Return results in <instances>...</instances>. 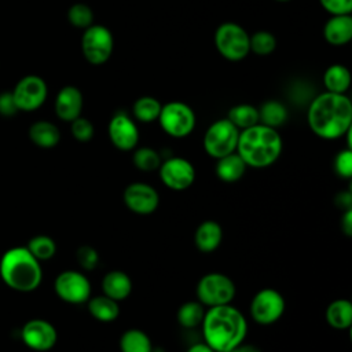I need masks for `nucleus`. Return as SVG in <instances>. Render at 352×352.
I'll return each instance as SVG.
<instances>
[{
	"label": "nucleus",
	"instance_id": "nucleus-25",
	"mask_svg": "<svg viewBox=\"0 0 352 352\" xmlns=\"http://www.w3.org/2000/svg\"><path fill=\"white\" fill-rule=\"evenodd\" d=\"M323 84L327 92L345 94L351 85V73L344 65H331L323 74Z\"/></svg>",
	"mask_w": 352,
	"mask_h": 352
},
{
	"label": "nucleus",
	"instance_id": "nucleus-34",
	"mask_svg": "<svg viewBox=\"0 0 352 352\" xmlns=\"http://www.w3.org/2000/svg\"><path fill=\"white\" fill-rule=\"evenodd\" d=\"M67 19L73 26L87 29L94 22V12L87 4L76 3L69 8Z\"/></svg>",
	"mask_w": 352,
	"mask_h": 352
},
{
	"label": "nucleus",
	"instance_id": "nucleus-24",
	"mask_svg": "<svg viewBox=\"0 0 352 352\" xmlns=\"http://www.w3.org/2000/svg\"><path fill=\"white\" fill-rule=\"evenodd\" d=\"M88 311L99 322H113L120 316L118 301L104 294L88 298Z\"/></svg>",
	"mask_w": 352,
	"mask_h": 352
},
{
	"label": "nucleus",
	"instance_id": "nucleus-3",
	"mask_svg": "<svg viewBox=\"0 0 352 352\" xmlns=\"http://www.w3.org/2000/svg\"><path fill=\"white\" fill-rule=\"evenodd\" d=\"M282 138L275 128L256 124L239 131L236 153L246 166L267 168L272 165L282 153Z\"/></svg>",
	"mask_w": 352,
	"mask_h": 352
},
{
	"label": "nucleus",
	"instance_id": "nucleus-6",
	"mask_svg": "<svg viewBox=\"0 0 352 352\" xmlns=\"http://www.w3.org/2000/svg\"><path fill=\"white\" fill-rule=\"evenodd\" d=\"M214 45L219 54L231 62L242 60L250 52L248 32L235 22H224L216 29Z\"/></svg>",
	"mask_w": 352,
	"mask_h": 352
},
{
	"label": "nucleus",
	"instance_id": "nucleus-2",
	"mask_svg": "<svg viewBox=\"0 0 352 352\" xmlns=\"http://www.w3.org/2000/svg\"><path fill=\"white\" fill-rule=\"evenodd\" d=\"M201 327L205 344L214 352H227L238 346L248 333L245 316L231 304L210 307L205 311Z\"/></svg>",
	"mask_w": 352,
	"mask_h": 352
},
{
	"label": "nucleus",
	"instance_id": "nucleus-19",
	"mask_svg": "<svg viewBox=\"0 0 352 352\" xmlns=\"http://www.w3.org/2000/svg\"><path fill=\"white\" fill-rule=\"evenodd\" d=\"M102 290L104 296L116 301H122L132 293V280L126 272L113 270L103 276Z\"/></svg>",
	"mask_w": 352,
	"mask_h": 352
},
{
	"label": "nucleus",
	"instance_id": "nucleus-44",
	"mask_svg": "<svg viewBox=\"0 0 352 352\" xmlns=\"http://www.w3.org/2000/svg\"><path fill=\"white\" fill-rule=\"evenodd\" d=\"M276 1H290V0H276Z\"/></svg>",
	"mask_w": 352,
	"mask_h": 352
},
{
	"label": "nucleus",
	"instance_id": "nucleus-29",
	"mask_svg": "<svg viewBox=\"0 0 352 352\" xmlns=\"http://www.w3.org/2000/svg\"><path fill=\"white\" fill-rule=\"evenodd\" d=\"M227 118L239 129L250 128L258 124V110L248 103H241L230 109Z\"/></svg>",
	"mask_w": 352,
	"mask_h": 352
},
{
	"label": "nucleus",
	"instance_id": "nucleus-7",
	"mask_svg": "<svg viewBox=\"0 0 352 352\" xmlns=\"http://www.w3.org/2000/svg\"><path fill=\"white\" fill-rule=\"evenodd\" d=\"M239 129L228 120L221 118L209 125L204 135V150L208 155L219 160L236 150Z\"/></svg>",
	"mask_w": 352,
	"mask_h": 352
},
{
	"label": "nucleus",
	"instance_id": "nucleus-28",
	"mask_svg": "<svg viewBox=\"0 0 352 352\" xmlns=\"http://www.w3.org/2000/svg\"><path fill=\"white\" fill-rule=\"evenodd\" d=\"M205 315L204 305L199 301H186L177 309V322L184 329H195L201 326L202 319Z\"/></svg>",
	"mask_w": 352,
	"mask_h": 352
},
{
	"label": "nucleus",
	"instance_id": "nucleus-13",
	"mask_svg": "<svg viewBox=\"0 0 352 352\" xmlns=\"http://www.w3.org/2000/svg\"><path fill=\"white\" fill-rule=\"evenodd\" d=\"M161 182L170 190L183 191L188 188L195 180L194 165L183 157H169L161 162L160 168Z\"/></svg>",
	"mask_w": 352,
	"mask_h": 352
},
{
	"label": "nucleus",
	"instance_id": "nucleus-23",
	"mask_svg": "<svg viewBox=\"0 0 352 352\" xmlns=\"http://www.w3.org/2000/svg\"><path fill=\"white\" fill-rule=\"evenodd\" d=\"M29 138L41 148H52L59 143L60 132L55 124L41 120L30 125Z\"/></svg>",
	"mask_w": 352,
	"mask_h": 352
},
{
	"label": "nucleus",
	"instance_id": "nucleus-41",
	"mask_svg": "<svg viewBox=\"0 0 352 352\" xmlns=\"http://www.w3.org/2000/svg\"><path fill=\"white\" fill-rule=\"evenodd\" d=\"M341 230L346 236L352 235V209L344 210L341 217Z\"/></svg>",
	"mask_w": 352,
	"mask_h": 352
},
{
	"label": "nucleus",
	"instance_id": "nucleus-11",
	"mask_svg": "<svg viewBox=\"0 0 352 352\" xmlns=\"http://www.w3.org/2000/svg\"><path fill=\"white\" fill-rule=\"evenodd\" d=\"M54 289L56 296L69 304H82L91 297V282L82 272L74 270L60 272L54 282Z\"/></svg>",
	"mask_w": 352,
	"mask_h": 352
},
{
	"label": "nucleus",
	"instance_id": "nucleus-36",
	"mask_svg": "<svg viewBox=\"0 0 352 352\" xmlns=\"http://www.w3.org/2000/svg\"><path fill=\"white\" fill-rule=\"evenodd\" d=\"M72 135L76 140L78 142H89L94 136V125L89 120L84 118V117H77L76 120L72 121V126H70Z\"/></svg>",
	"mask_w": 352,
	"mask_h": 352
},
{
	"label": "nucleus",
	"instance_id": "nucleus-17",
	"mask_svg": "<svg viewBox=\"0 0 352 352\" xmlns=\"http://www.w3.org/2000/svg\"><path fill=\"white\" fill-rule=\"evenodd\" d=\"M82 110V94L74 85L63 87L55 99V113L62 121L72 122Z\"/></svg>",
	"mask_w": 352,
	"mask_h": 352
},
{
	"label": "nucleus",
	"instance_id": "nucleus-32",
	"mask_svg": "<svg viewBox=\"0 0 352 352\" xmlns=\"http://www.w3.org/2000/svg\"><path fill=\"white\" fill-rule=\"evenodd\" d=\"M132 161H133V165L142 172L157 170L162 162L160 153L147 146L136 148L133 153Z\"/></svg>",
	"mask_w": 352,
	"mask_h": 352
},
{
	"label": "nucleus",
	"instance_id": "nucleus-14",
	"mask_svg": "<svg viewBox=\"0 0 352 352\" xmlns=\"http://www.w3.org/2000/svg\"><path fill=\"white\" fill-rule=\"evenodd\" d=\"M122 199L131 212L142 216L151 214L160 205V195L157 190L153 186L142 182L128 184L124 190Z\"/></svg>",
	"mask_w": 352,
	"mask_h": 352
},
{
	"label": "nucleus",
	"instance_id": "nucleus-39",
	"mask_svg": "<svg viewBox=\"0 0 352 352\" xmlns=\"http://www.w3.org/2000/svg\"><path fill=\"white\" fill-rule=\"evenodd\" d=\"M18 110L12 92H3L0 94V116L3 117H12Z\"/></svg>",
	"mask_w": 352,
	"mask_h": 352
},
{
	"label": "nucleus",
	"instance_id": "nucleus-27",
	"mask_svg": "<svg viewBox=\"0 0 352 352\" xmlns=\"http://www.w3.org/2000/svg\"><path fill=\"white\" fill-rule=\"evenodd\" d=\"M258 110V122L271 128H278L287 120L286 107L278 100H267Z\"/></svg>",
	"mask_w": 352,
	"mask_h": 352
},
{
	"label": "nucleus",
	"instance_id": "nucleus-42",
	"mask_svg": "<svg viewBox=\"0 0 352 352\" xmlns=\"http://www.w3.org/2000/svg\"><path fill=\"white\" fill-rule=\"evenodd\" d=\"M227 352H260V349L254 345H250V344H239L238 346L227 351Z\"/></svg>",
	"mask_w": 352,
	"mask_h": 352
},
{
	"label": "nucleus",
	"instance_id": "nucleus-10",
	"mask_svg": "<svg viewBox=\"0 0 352 352\" xmlns=\"http://www.w3.org/2000/svg\"><path fill=\"white\" fill-rule=\"evenodd\" d=\"M286 308L283 296L272 287L258 290L250 301V316L258 324L268 326L280 319Z\"/></svg>",
	"mask_w": 352,
	"mask_h": 352
},
{
	"label": "nucleus",
	"instance_id": "nucleus-15",
	"mask_svg": "<svg viewBox=\"0 0 352 352\" xmlns=\"http://www.w3.org/2000/svg\"><path fill=\"white\" fill-rule=\"evenodd\" d=\"M21 337L30 349L45 352L55 346L58 340L56 329L44 319H32L22 327Z\"/></svg>",
	"mask_w": 352,
	"mask_h": 352
},
{
	"label": "nucleus",
	"instance_id": "nucleus-4",
	"mask_svg": "<svg viewBox=\"0 0 352 352\" xmlns=\"http://www.w3.org/2000/svg\"><path fill=\"white\" fill-rule=\"evenodd\" d=\"M0 276L16 292H33L43 279L40 261L22 246L7 250L0 260Z\"/></svg>",
	"mask_w": 352,
	"mask_h": 352
},
{
	"label": "nucleus",
	"instance_id": "nucleus-21",
	"mask_svg": "<svg viewBox=\"0 0 352 352\" xmlns=\"http://www.w3.org/2000/svg\"><path fill=\"white\" fill-rule=\"evenodd\" d=\"M245 170H246V164L243 162V160L239 157L236 151L219 158L214 166L216 176L224 183L238 182L245 175Z\"/></svg>",
	"mask_w": 352,
	"mask_h": 352
},
{
	"label": "nucleus",
	"instance_id": "nucleus-38",
	"mask_svg": "<svg viewBox=\"0 0 352 352\" xmlns=\"http://www.w3.org/2000/svg\"><path fill=\"white\" fill-rule=\"evenodd\" d=\"M319 3L331 15H345L352 11V0H319Z\"/></svg>",
	"mask_w": 352,
	"mask_h": 352
},
{
	"label": "nucleus",
	"instance_id": "nucleus-30",
	"mask_svg": "<svg viewBox=\"0 0 352 352\" xmlns=\"http://www.w3.org/2000/svg\"><path fill=\"white\" fill-rule=\"evenodd\" d=\"M161 107L162 104L158 102V99L153 96H140L135 100L132 113L133 117L140 122H153L158 120Z\"/></svg>",
	"mask_w": 352,
	"mask_h": 352
},
{
	"label": "nucleus",
	"instance_id": "nucleus-31",
	"mask_svg": "<svg viewBox=\"0 0 352 352\" xmlns=\"http://www.w3.org/2000/svg\"><path fill=\"white\" fill-rule=\"evenodd\" d=\"M26 249L38 261H47L56 253V243L48 235H36L29 241Z\"/></svg>",
	"mask_w": 352,
	"mask_h": 352
},
{
	"label": "nucleus",
	"instance_id": "nucleus-9",
	"mask_svg": "<svg viewBox=\"0 0 352 352\" xmlns=\"http://www.w3.org/2000/svg\"><path fill=\"white\" fill-rule=\"evenodd\" d=\"M114 38L111 32L103 25H91L81 37V51L84 58L92 65H102L111 56Z\"/></svg>",
	"mask_w": 352,
	"mask_h": 352
},
{
	"label": "nucleus",
	"instance_id": "nucleus-1",
	"mask_svg": "<svg viewBox=\"0 0 352 352\" xmlns=\"http://www.w3.org/2000/svg\"><path fill=\"white\" fill-rule=\"evenodd\" d=\"M311 131L326 140L342 138L352 126V103L345 94L323 92L308 107Z\"/></svg>",
	"mask_w": 352,
	"mask_h": 352
},
{
	"label": "nucleus",
	"instance_id": "nucleus-16",
	"mask_svg": "<svg viewBox=\"0 0 352 352\" xmlns=\"http://www.w3.org/2000/svg\"><path fill=\"white\" fill-rule=\"evenodd\" d=\"M109 138L114 147L121 151H131L139 142V129L126 113H117L109 122Z\"/></svg>",
	"mask_w": 352,
	"mask_h": 352
},
{
	"label": "nucleus",
	"instance_id": "nucleus-22",
	"mask_svg": "<svg viewBox=\"0 0 352 352\" xmlns=\"http://www.w3.org/2000/svg\"><path fill=\"white\" fill-rule=\"evenodd\" d=\"M326 322L330 327L337 330H346L352 324V304L346 298H337L331 301L324 312Z\"/></svg>",
	"mask_w": 352,
	"mask_h": 352
},
{
	"label": "nucleus",
	"instance_id": "nucleus-43",
	"mask_svg": "<svg viewBox=\"0 0 352 352\" xmlns=\"http://www.w3.org/2000/svg\"><path fill=\"white\" fill-rule=\"evenodd\" d=\"M187 352H214L209 345H206L205 342H201V344H194L191 345Z\"/></svg>",
	"mask_w": 352,
	"mask_h": 352
},
{
	"label": "nucleus",
	"instance_id": "nucleus-20",
	"mask_svg": "<svg viewBox=\"0 0 352 352\" xmlns=\"http://www.w3.org/2000/svg\"><path fill=\"white\" fill-rule=\"evenodd\" d=\"M223 239V228L214 220L202 221L194 234V243L198 250L204 253L214 252Z\"/></svg>",
	"mask_w": 352,
	"mask_h": 352
},
{
	"label": "nucleus",
	"instance_id": "nucleus-35",
	"mask_svg": "<svg viewBox=\"0 0 352 352\" xmlns=\"http://www.w3.org/2000/svg\"><path fill=\"white\" fill-rule=\"evenodd\" d=\"M76 260L85 271H94L99 264V253L89 245H82L76 252Z\"/></svg>",
	"mask_w": 352,
	"mask_h": 352
},
{
	"label": "nucleus",
	"instance_id": "nucleus-18",
	"mask_svg": "<svg viewBox=\"0 0 352 352\" xmlns=\"http://www.w3.org/2000/svg\"><path fill=\"white\" fill-rule=\"evenodd\" d=\"M324 40L336 47L345 45L352 38V16L345 15H331L323 28Z\"/></svg>",
	"mask_w": 352,
	"mask_h": 352
},
{
	"label": "nucleus",
	"instance_id": "nucleus-40",
	"mask_svg": "<svg viewBox=\"0 0 352 352\" xmlns=\"http://www.w3.org/2000/svg\"><path fill=\"white\" fill-rule=\"evenodd\" d=\"M336 204L338 208H342L344 210L352 209V195L351 191H340L336 197Z\"/></svg>",
	"mask_w": 352,
	"mask_h": 352
},
{
	"label": "nucleus",
	"instance_id": "nucleus-12",
	"mask_svg": "<svg viewBox=\"0 0 352 352\" xmlns=\"http://www.w3.org/2000/svg\"><path fill=\"white\" fill-rule=\"evenodd\" d=\"M47 94L45 81L34 74L22 77L12 89L15 104L21 111H33L41 107L47 99Z\"/></svg>",
	"mask_w": 352,
	"mask_h": 352
},
{
	"label": "nucleus",
	"instance_id": "nucleus-26",
	"mask_svg": "<svg viewBox=\"0 0 352 352\" xmlns=\"http://www.w3.org/2000/svg\"><path fill=\"white\" fill-rule=\"evenodd\" d=\"M121 352H153V342L150 337L139 329H129L122 333L120 338Z\"/></svg>",
	"mask_w": 352,
	"mask_h": 352
},
{
	"label": "nucleus",
	"instance_id": "nucleus-5",
	"mask_svg": "<svg viewBox=\"0 0 352 352\" xmlns=\"http://www.w3.org/2000/svg\"><path fill=\"white\" fill-rule=\"evenodd\" d=\"M235 293V283L226 274L209 272L204 275L197 283L198 301L208 308L231 304Z\"/></svg>",
	"mask_w": 352,
	"mask_h": 352
},
{
	"label": "nucleus",
	"instance_id": "nucleus-8",
	"mask_svg": "<svg viewBox=\"0 0 352 352\" xmlns=\"http://www.w3.org/2000/svg\"><path fill=\"white\" fill-rule=\"evenodd\" d=\"M158 122L165 133L180 139L192 132L195 126V114L184 102H168L161 107Z\"/></svg>",
	"mask_w": 352,
	"mask_h": 352
},
{
	"label": "nucleus",
	"instance_id": "nucleus-33",
	"mask_svg": "<svg viewBox=\"0 0 352 352\" xmlns=\"http://www.w3.org/2000/svg\"><path fill=\"white\" fill-rule=\"evenodd\" d=\"M276 48V38L271 32L258 30L249 36V50L258 56L270 55Z\"/></svg>",
	"mask_w": 352,
	"mask_h": 352
},
{
	"label": "nucleus",
	"instance_id": "nucleus-37",
	"mask_svg": "<svg viewBox=\"0 0 352 352\" xmlns=\"http://www.w3.org/2000/svg\"><path fill=\"white\" fill-rule=\"evenodd\" d=\"M334 170L338 176L349 179L352 176V150L345 148L334 158Z\"/></svg>",
	"mask_w": 352,
	"mask_h": 352
}]
</instances>
